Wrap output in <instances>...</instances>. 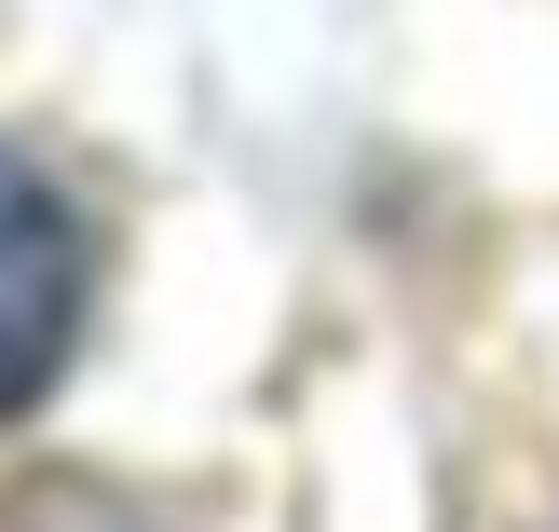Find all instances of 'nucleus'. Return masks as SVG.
Segmentation results:
<instances>
[{"mask_svg": "<svg viewBox=\"0 0 559 532\" xmlns=\"http://www.w3.org/2000/svg\"><path fill=\"white\" fill-rule=\"evenodd\" d=\"M69 328H82V218L41 164L0 151V424L69 369Z\"/></svg>", "mask_w": 559, "mask_h": 532, "instance_id": "1", "label": "nucleus"}]
</instances>
